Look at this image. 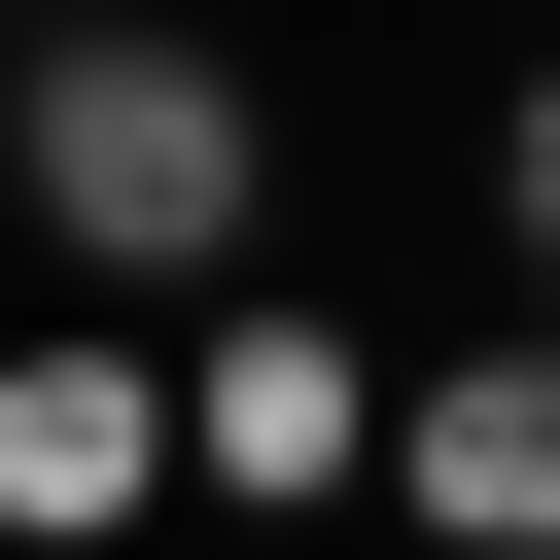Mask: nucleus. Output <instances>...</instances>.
<instances>
[{"label": "nucleus", "instance_id": "nucleus-3", "mask_svg": "<svg viewBox=\"0 0 560 560\" xmlns=\"http://www.w3.org/2000/svg\"><path fill=\"white\" fill-rule=\"evenodd\" d=\"M525 245H560V105H525Z\"/></svg>", "mask_w": 560, "mask_h": 560}, {"label": "nucleus", "instance_id": "nucleus-4", "mask_svg": "<svg viewBox=\"0 0 560 560\" xmlns=\"http://www.w3.org/2000/svg\"><path fill=\"white\" fill-rule=\"evenodd\" d=\"M35 35H70V0H0V70H35Z\"/></svg>", "mask_w": 560, "mask_h": 560}, {"label": "nucleus", "instance_id": "nucleus-1", "mask_svg": "<svg viewBox=\"0 0 560 560\" xmlns=\"http://www.w3.org/2000/svg\"><path fill=\"white\" fill-rule=\"evenodd\" d=\"M0 175H35V245H70V280H210L280 140H245V70H210V35H140V0H70V35L0 70Z\"/></svg>", "mask_w": 560, "mask_h": 560}, {"label": "nucleus", "instance_id": "nucleus-2", "mask_svg": "<svg viewBox=\"0 0 560 560\" xmlns=\"http://www.w3.org/2000/svg\"><path fill=\"white\" fill-rule=\"evenodd\" d=\"M385 490L525 560V525H560V350H455V385H385Z\"/></svg>", "mask_w": 560, "mask_h": 560}]
</instances>
